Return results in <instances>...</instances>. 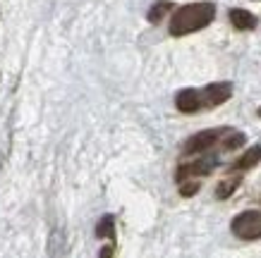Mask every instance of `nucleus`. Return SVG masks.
Returning <instances> with one entry per match:
<instances>
[{"label": "nucleus", "instance_id": "1", "mask_svg": "<svg viewBox=\"0 0 261 258\" xmlns=\"http://www.w3.org/2000/svg\"><path fill=\"white\" fill-rule=\"evenodd\" d=\"M216 17V5L214 3H190L182 5L180 10H175L173 19H170V34L173 36H187L199 29H206L214 22Z\"/></svg>", "mask_w": 261, "mask_h": 258}, {"label": "nucleus", "instance_id": "2", "mask_svg": "<svg viewBox=\"0 0 261 258\" xmlns=\"http://www.w3.org/2000/svg\"><path fill=\"white\" fill-rule=\"evenodd\" d=\"M232 235L245 239V242H254L261 239V211H242L240 215L232 218Z\"/></svg>", "mask_w": 261, "mask_h": 258}, {"label": "nucleus", "instance_id": "3", "mask_svg": "<svg viewBox=\"0 0 261 258\" xmlns=\"http://www.w3.org/2000/svg\"><path fill=\"white\" fill-rule=\"evenodd\" d=\"M223 132H225V129H206V132L194 134V136L187 139V144H185V153H201V151L211 149L216 141L223 136Z\"/></svg>", "mask_w": 261, "mask_h": 258}, {"label": "nucleus", "instance_id": "4", "mask_svg": "<svg viewBox=\"0 0 261 258\" xmlns=\"http://www.w3.org/2000/svg\"><path fill=\"white\" fill-rule=\"evenodd\" d=\"M175 105H177L180 112L192 115V112H197V110L204 108V96H201V91H197V89H182L180 94L175 96Z\"/></svg>", "mask_w": 261, "mask_h": 258}, {"label": "nucleus", "instance_id": "5", "mask_svg": "<svg viewBox=\"0 0 261 258\" xmlns=\"http://www.w3.org/2000/svg\"><path fill=\"white\" fill-rule=\"evenodd\" d=\"M201 96H204V105H221V103H225L232 96V84L230 81H218V84H208L201 91Z\"/></svg>", "mask_w": 261, "mask_h": 258}, {"label": "nucleus", "instance_id": "6", "mask_svg": "<svg viewBox=\"0 0 261 258\" xmlns=\"http://www.w3.org/2000/svg\"><path fill=\"white\" fill-rule=\"evenodd\" d=\"M216 165H218V158L216 156H206L190 165H182L180 170H177V182H182L185 177H190V175H208V172H214Z\"/></svg>", "mask_w": 261, "mask_h": 258}, {"label": "nucleus", "instance_id": "7", "mask_svg": "<svg viewBox=\"0 0 261 258\" xmlns=\"http://www.w3.org/2000/svg\"><path fill=\"white\" fill-rule=\"evenodd\" d=\"M230 22H232V26L240 29V32H249V29L256 26V17H254L249 10L235 8V10H230Z\"/></svg>", "mask_w": 261, "mask_h": 258}, {"label": "nucleus", "instance_id": "8", "mask_svg": "<svg viewBox=\"0 0 261 258\" xmlns=\"http://www.w3.org/2000/svg\"><path fill=\"white\" fill-rule=\"evenodd\" d=\"M259 160H261V146L256 144V146L247 149L245 153L238 158V163H235V170H249V167H254V165H259Z\"/></svg>", "mask_w": 261, "mask_h": 258}, {"label": "nucleus", "instance_id": "9", "mask_svg": "<svg viewBox=\"0 0 261 258\" xmlns=\"http://www.w3.org/2000/svg\"><path fill=\"white\" fill-rule=\"evenodd\" d=\"M96 235L98 237H106V239H115V218L113 215H103L98 227H96Z\"/></svg>", "mask_w": 261, "mask_h": 258}, {"label": "nucleus", "instance_id": "10", "mask_svg": "<svg viewBox=\"0 0 261 258\" xmlns=\"http://www.w3.org/2000/svg\"><path fill=\"white\" fill-rule=\"evenodd\" d=\"M168 10H173V5H170L168 0H163V3H156V5L149 10V22H161Z\"/></svg>", "mask_w": 261, "mask_h": 258}, {"label": "nucleus", "instance_id": "11", "mask_svg": "<svg viewBox=\"0 0 261 258\" xmlns=\"http://www.w3.org/2000/svg\"><path fill=\"white\" fill-rule=\"evenodd\" d=\"M238 184H240V180H223L221 184H218V189H216V196L218 198H228V196H232V191L238 189Z\"/></svg>", "mask_w": 261, "mask_h": 258}, {"label": "nucleus", "instance_id": "12", "mask_svg": "<svg viewBox=\"0 0 261 258\" xmlns=\"http://www.w3.org/2000/svg\"><path fill=\"white\" fill-rule=\"evenodd\" d=\"M199 187H201V184H197V182H182V184H180V194L185 196V198H187V196H194L199 191Z\"/></svg>", "mask_w": 261, "mask_h": 258}, {"label": "nucleus", "instance_id": "13", "mask_svg": "<svg viewBox=\"0 0 261 258\" xmlns=\"http://www.w3.org/2000/svg\"><path fill=\"white\" fill-rule=\"evenodd\" d=\"M240 144H245V134H235V136H230V139L225 141V149L232 151V149H238Z\"/></svg>", "mask_w": 261, "mask_h": 258}, {"label": "nucleus", "instance_id": "14", "mask_svg": "<svg viewBox=\"0 0 261 258\" xmlns=\"http://www.w3.org/2000/svg\"><path fill=\"white\" fill-rule=\"evenodd\" d=\"M113 249H115L113 244H111V246H106V249L101 251V258H113Z\"/></svg>", "mask_w": 261, "mask_h": 258}, {"label": "nucleus", "instance_id": "15", "mask_svg": "<svg viewBox=\"0 0 261 258\" xmlns=\"http://www.w3.org/2000/svg\"><path fill=\"white\" fill-rule=\"evenodd\" d=\"M259 115H261V110H259Z\"/></svg>", "mask_w": 261, "mask_h": 258}]
</instances>
